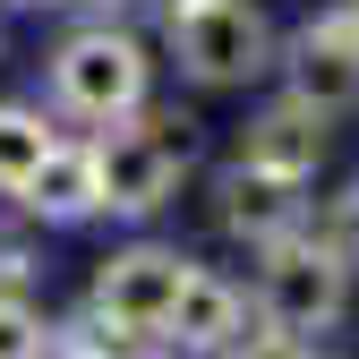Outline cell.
Returning <instances> with one entry per match:
<instances>
[{"mask_svg":"<svg viewBox=\"0 0 359 359\" xmlns=\"http://www.w3.org/2000/svg\"><path fill=\"white\" fill-rule=\"evenodd\" d=\"M60 359H120V351H111V342H69Z\"/></svg>","mask_w":359,"mask_h":359,"instance_id":"15","label":"cell"},{"mask_svg":"<svg viewBox=\"0 0 359 359\" xmlns=\"http://www.w3.org/2000/svg\"><path fill=\"white\" fill-rule=\"evenodd\" d=\"M214 222H222V240H240V248H274V240L308 231V197H299V180L231 163L214 180Z\"/></svg>","mask_w":359,"mask_h":359,"instance_id":"7","label":"cell"},{"mask_svg":"<svg viewBox=\"0 0 359 359\" xmlns=\"http://www.w3.org/2000/svg\"><path fill=\"white\" fill-rule=\"evenodd\" d=\"M146 69H154V60H146L137 34L86 26V34H69L60 52H52V95H60L69 120L111 128V120H128V111H146Z\"/></svg>","mask_w":359,"mask_h":359,"instance_id":"2","label":"cell"},{"mask_svg":"<svg viewBox=\"0 0 359 359\" xmlns=\"http://www.w3.org/2000/svg\"><path fill=\"white\" fill-rule=\"evenodd\" d=\"M146 359H163V351H146Z\"/></svg>","mask_w":359,"mask_h":359,"instance_id":"18","label":"cell"},{"mask_svg":"<svg viewBox=\"0 0 359 359\" xmlns=\"http://www.w3.org/2000/svg\"><path fill=\"white\" fill-rule=\"evenodd\" d=\"M274 69L291 77V95H299V103H317L325 120L359 111V0H334L325 18H308V26L283 43V60H274Z\"/></svg>","mask_w":359,"mask_h":359,"instance_id":"6","label":"cell"},{"mask_svg":"<svg viewBox=\"0 0 359 359\" xmlns=\"http://www.w3.org/2000/svg\"><path fill=\"white\" fill-rule=\"evenodd\" d=\"M240 334H248V299H240V283H222V274H205V265H189V283H180L171 317H163V342L222 359Z\"/></svg>","mask_w":359,"mask_h":359,"instance_id":"9","label":"cell"},{"mask_svg":"<svg viewBox=\"0 0 359 359\" xmlns=\"http://www.w3.org/2000/svg\"><path fill=\"white\" fill-rule=\"evenodd\" d=\"M60 137H52V120L43 111H26V103H0V197H18L26 180L43 171V154H52Z\"/></svg>","mask_w":359,"mask_h":359,"instance_id":"11","label":"cell"},{"mask_svg":"<svg viewBox=\"0 0 359 359\" xmlns=\"http://www.w3.org/2000/svg\"><path fill=\"white\" fill-rule=\"evenodd\" d=\"M18 9H52V0H18Z\"/></svg>","mask_w":359,"mask_h":359,"instance_id":"17","label":"cell"},{"mask_svg":"<svg viewBox=\"0 0 359 359\" xmlns=\"http://www.w3.org/2000/svg\"><path fill=\"white\" fill-rule=\"evenodd\" d=\"M163 26H171V52L197 86H248L283 60V43H274L257 0H197V9H180Z\"/></svg>","mask_w":359,"mask_h":359,"instance_id":"3","label":"cell"},{"mask_svg":"<svg viewBox=\"0 0 359 359\" xmlns=\"http://www.w3.org/2000/svg\"><path fill=\"white\" fill-rule=\"evenodd\" d=\"M240 163L248 171H274V180H317V163H325V111L317 103H299V95H274L248 128H240Z\"/></svg>","mask_w":359,"mask_h":359,"instance_id":"8","label":"cell"},{"mask_svg":"<svg viewBox=\"0 0 359 359\" xmlns=\"http://www.w3.org/2000/svg\"><path fill=\"white\" fill-rule=\"evenodd\" d=\"M154 9H163V18H180V9H197V0H154Z\"/></svg>","mask_w":359,"mask_h":359,"instance_id":"16","label":"cell"},{"mask_svg":"<svg viewBox=\"0 0 359 359\" xmlns=\"http://www.w3.org/2000/svg\"><path fill=\"white\" fill-rule=\"evenodd\" d=\"M43 342H52L43 317H34L18 291H0V359H43Z\"/></svg>","mask_w":359,"mask_h":359,"instance_id":"13","label":"cell"},{"mask_svg":"<svg viewBox=\"0 0 359 359\" xmlns=\"http://www.w3.org/2000/svg\"><path fill=\"white\" fill-rule=\"evenodd\" d=\"M351 308V265L317 240V231H291L274 248H257V317L283 325V334H334Z\"/></svg>","mask_w":359,"mask_h":359,"instance_id":"1","label":"cell"},{"mask_svg":"<svg viewBox=\"0 0 359 359\" xmlns=\"http://www.w3.org/2000/svg\"><path fill=\"white\" fill-rule=\"evenodd\" d=\"M43 222H86V214H103V163H95V146H52L43 154V171L18 189Z\"/></svg>","mask_w":359,"mask_h":359,"instance_id":"10","label":"cell"},{"mask_svg":"<svg viewBox=\"0 0 359 359\" xmlns=\"http://www.w3.org/2000/svg\"><path fill=\"white\" fill-rule=\"evenodd\" d=\"M317 240H325V248L351 265V274H359V180L325 197V214H317Z\"/></svg>","mask_w":359,"mask_h":359,"instance_id":"12","label":"cell"},{"mask_svg":"<svg viewBox=\"0 0 359 359\" xmlns=\"http://www.w3.org/2000/svg\"><path fill=\"white\" fill-rule=\"evenodd\" d=\"M222 359H317V351H308L299 334H283V325H265V317H257V325H248L231 351H222Z\"/></svg>","mask_w":359,"mask_h":359,"instance_id":"14","label":"cell"},{"mask_svg":"<svg viewBox=\"0 0 359 359\" xmlns=\"http://www.w3.org/2000/svg\"><path fill=\"white\" fill-rule=\"evenodd\" d=\"M103 214H154L180 197V171H189V120H111L103 128Z\"/></svg>","mask_w":359,"mask_h":359,"instance_id":"4","label":"cell"},{"mask_svg":"<svg viewBox=\"0 0 359 359\" xmlns=\"http://www.w3.org/2000/svg\"><path fill=\"white\" fill-rule=\"evenodd\" d=\"M180 283H189V257H180V248L137 240V248L103 257V274H95V325H111V342L163 334V317H171Z\"/></svg>","mask_w":359,"mask_h":359,"instance_id":"5","label":"cell"}]
</instances>
